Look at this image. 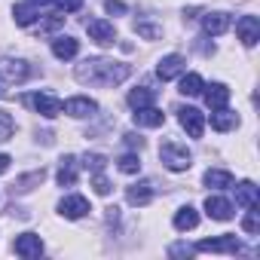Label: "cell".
<instances>
[{"mask_svg": "<svg viewBox=\"0 0 260 260\" xmlns=\"http://www.w3.org/2000/svg\"><path fill=\"white\" fill-rule=\"evenodd\" d=\"M175 230L178 233H187V230H196V223H199V211L193 208V205H184V208H178L175 211Z\"/></svg>", "mask_w": 260, "mask_h": 260, "instance_id": "20", "label": "cell"}, {"mask_svg": "<svg viewBox=\"0 0 260 260\" xmlns=\"http://www.w3.org/2000/svg\"><path fill=\"white\" fill-rule=\"evenodd\" d=\"M10 162H13V159H10V156H7V153H0V175H4V172H7V169H10Z\"/></svg>", "mask_w": 260, "mask_h": 260, "instance_id": "37", "label": "cell"}, {"mask_svg": "<svg viewBox=\"0 0 260 260\" xmlns=\"http://www.w3.org/2000/svg\"><path fill=\"white\" fill-rule=\"evenodd\" d=\"M132 116H135V125H144V128H159V125L166 122V113H162L159 107H153V104L138 107Z\"/></svg>", "mask_w": 260, "mask_h": 260, "instance_id": "15", "label": "cell"}, {"mask_svg": "<svg viewBox=\"0 0 260 260\" xmlns=\"http://www.w3.org/2000/svg\"><path fill=\"white\" fill-rule=\"evenodd\" d=\"M122 138H125L128 147H138V150L144 147V138H141V135H132V132H128V135H122Z\"/></svg>", "mask_w": 260, "mask_h": 260, "instance_id": "36", "label": "cell"}, {"mask_svg": "<svg viewBox=\"0 0 260 260\" xmlns=\"http://www.w3.org/2000/svg\"><path fill=\"white\" fill-rule=\"evenodd\" d=\"M233 202L226 199V196H208L205 199V214L211 217V220H230L233 217Z\"/></svg>", "mask_w": 260, "mask_h": 260, "instance_id": "14", "label": "cell"}, {"mask_svg": "<svg viewBox=\"0 0 260 260\" xmlns=\"http://www.w3.org/2000/svg\"><path fill=\"white\" fill-rule=\"evenodd\" d=\"M193 254H196V248L187 245V242H175V245L169 248V257H193Z\"/></svg>", "mask_w": 260, "mask_h": 260, "instance_id": "32", "label": "cell"}, {"mask_svg": "<svg viewBox=\"0 0 260 260\" xmlns=\"http://www.w3.org/2000/svg\"><path fill=\"white\" fill-rule=\"evenodd\" d=\"M159 159L169 172H187L193 166V153L187 150V144H178V141H166L159 147Z\"/></svg>", "mask_w": 260, "mask_h": 260, "instance_id": "2", "label": "cell"}, {"mask_svg": "<svg viewBox=\"0 0 260 260\" xmlns=\"http://www.w3.org/2000/svg\"><path fill=\"white\" fill-rule=\"evenodd\" d=\"M13 132H16V119L7 110H0V141H10Z\"/></svg>", "mask_w": 260, "mask_h": 260, "instance_id": "28", "label": "cell"}, {"mask_svg": "<svg viewBox=\"0 0 260 260\" xmlns=\"http://www.w3.org/2000/svg\"><path fill=\"white\" fill-rule=\"evenodd\" d=\"M83 166L95 175V172H104V166H107V159L101 156V153H86V159H83Z\"/></svg>", "mask_w": 260, "mask_h": 260, "instance_id": "30", "label": "cell"}, {"mask_svg": "<svg viewBox=\"0 0 260 260\" xmlns=\"http://www.w3.org/2000/svg\"><path fill=\"white\" fill-rule=\"evenodd\" d=\"M135 31H138L141 37H147V40L162 37V28H159V25H153V22H138V25H135Z\"/></svg>", "mask_w": 260, "mask_h": 260, "instance_id": "29", "label": "cell"}, {"mask_svg": "<svg viewBox=\"0 0 260 260\" xmlns=\"http://www.w3.org/2000/svg\"><path fill=\"white\" fill-rule=\"evenodd\" d=\"M193 248L196 251H211V254H239L242 251V242L236 236H217V239H202Z\"/></svg>", "mask_w": 260, "mask_h": 260, "instance_id": "6", "label": "cell"}, {"mask_svg": "<svg viewBox=\"0 0 260 260\" xmlns=\"http://www.w3.org/2000/svg\"><path fill=\"white\" fill-rule=\"evenodd\" d=\"M13 19H16V25H22V28H28V25H34L37 19H40V7H34V4H19V7H13Z\"/></svg>", "mask_w": 260, "mask_h": 260, "instance_id": "23", "label": "cell"}, {"mask_svg": "<svg viewBox=\"0 0 260 260\" xmlns=\"http://www.w3.org/2000/svg\"><path fill=\"white\" fill-rule=\"evenodd\" d=\"M92 187H95V193H98V196H110V181H107L101 172H95V175H92Z\"/></svg>", "mask_w": 260, "mask_h": 260, "instance_id": "31", "label": "cell"}, {"mask_svg": "<svg viewBox=\"0 0 260 260\" xmlns=\"http://www.w3.org/2000/svg\"><path fill=\"white\" fill-rule=\"evenodd\" d=\"M236 34H239L242 46H257V40H260V22H257V16H242L236 22Z\"/></svg>", "mask_w": 260, "mask_h": 260, "instance_id": "11", "label": "cell"}, {"mask_svg": "<svg viewBox=\"0 0 260 260\" xmlns=\"http://www.w3.org/2000/svg\"><path fill=\"white\" fill-rule=\"evenodd\" d=\"M132 68L125 61H113V58H86L74 68V77L77 83L83 86H101V89H110V86H119L122 80H128Z\"/></svg>", "mask_w": 260, "mask_h": 260, "instance_id": "1", "label": "cell"}, {"mask_svg": "<svg viewBox=\"0 0 260 260\" xmlns=\"http://www.w3.org/2000/svg\"><path fill=\"white\" fill-rule=\"evenodd\" d=\"M77 175H80V159L77 156H64L61 166H58V184L61 187H74L77 184Z\"/></svg>", "mask_w": 260, "mask_h": 260, "instance_id": "19", "label": "cell"}, {"mask_svg": "<svg viewBox=\"0 0 260 260\" xmlns=\"http://www.w3.org/2000/svg\"><path fill=\"white\" fill-rule=\"evenodd\" d=\"M202 77L199 74H181V95H187V98H196V95H202Z\"/></svg>", "mask_w": 260, "mask_h": 260, "instance_id": "25", "label": "cell"}, {"mask_svg": "<svg viewBox=\"0 0 260 260\" xmlns=\"http://www.w3.org/2000/svg\"><path fill=\"white\" fill-rule=\"evenodd\" d=\"M104 10H107L110 16H113V13H116V16H122V13H125V4H122V0H107Z\"/></svg>", "mask_w": 260, "mask_h": 260, "instance_id": "35", "label": "cell"}, {"mask_svg": "<svg viewBox=\"0 0 260 260\" xmlns=\"http://www.w3.org/2000/svg\"><path fill=\"white\" fill-rule=\"evenodd\" d=\"M184 71H187V61H184V55H178V52L166 55V58L156 64V74H159V80H162V83H166V80H178Z\"/></svg>", "mask_w": 260, "mask_h": 260, "instance_id": "12", "label": "cell"}, {"mask_svg": "<svg viewBox=\"0 0 260 260\" xmlns=\"http://www.w3.org/2000/svg\"><path fill=\"white\" fill-rule=\"evenodd\" d=\"M86 34H89L95 43H101V46H110V43L116 40V28H113L107 19H89V22H86Z\"/></svg>", "mask_w": 260, "mask_h": 260, "instance_id": "10", "label": "cell"}, {"mask_svg": "<svg viewBox=\"0 0 260 260\" xmlns=\"http://www.w3.org/2000/svg\"><path fill=\"white\" fill-rule=\"evenodd\" d=\"M0 95H4V89H0Z\"/></svg>", "mask_w": 260, "mask_h": 260, "instance_id": "39", "label": "cell"}, {"mask_svg": "<svg viewBox=\"0 0 260 260\" xmlns=\"http://www.w3.org/2000/svg\"><path fill=\"white\" fill-rule=\"evenodd\" d=\"M178 119H181V128L190 135V138H202L205 132V113L196 110V107H181L178 110Z\"/></svg>", "mask_w": 260, "mask_h": 260, "instance_id": "5", "label": "cell"}, {"mask_svg": "<svg viewBox=\"0 0 260 260\" xmlns=\"http://www.w3.org/2000/svg\"><path fill=\"white\" fill-rule=\"evenodd\" d=\"M236 125H239V116L233 110H226V107L211 110V128L214 132H230V128H236Z\"/></svg>", "mask_w": 260, "mask_h": 260, "instance_id": "21", "label": "cell"}, {"mask_svg": "<svg viewBox=\"0 0 260 260\" xmlns=\"http://www.w3.org/2000/svg\"><path fill=\"white\" fill-rule=\"evenodd\" d=\"M25 104H28L34 113L46 116V119H55V116L61 113V107H64V101H61V98H55L52 92H34V95H28V98H25Z\"/></svg>", "mask_w": 260, "mask_h": 260, "instance_id": "3", "label": "cell"}, {"mask_svg": "<svg viewBox=\"0 0 260 260\" xmlns=\"http://www.w3.org/2000/svg\"><path fill=\"white\" fill-rule=\"evenodd\" d=\"M153 89H147V86H141V89H132L128 92V107L132 110H138V107H147V104H153Z\"/></svg>", "mask_w": 260, "mask_h": 260, "instance_id": "26", "label": "cell"}, {"mask_svg": "<svg viewBox=\"0 0 260 260\" xmlns=\"http://www.w3.org/2000/svg\"><path fill=\"white\" fill-rule=\"evenodd\" d=\"M202 89H205V101H208L211 110L230 104V86L226 83H211V86H202Z\"/></svg>", "mask_w": 260, "mask_h": 260, "instance_id": "17", "label": "cell"}, {"mask_svg": "<svg viewBox=\"0 0 260 260\" xmlns=\"http://www.w3.org/2000/svg\"><path fill=\"white\" fill-rule=\"evenodd\" d=\"M125 199H128V205H147V202L153 199V184H150V181L132 184V187L125 190Z\"/></svg>", "mask_w": 260, "mask_h": 260, "instance_id": "18", "label": "cell"}, {"mask_svg": "<svg viewBox=\"0 0 260 260\" xmlns=\"http://www.w3.org/2000/svg\"><path fill=\"white\" fill-rule=\"evenodd\" d=\"M230 25H233L230 13H205L202 16V31L208 37H220L223 31H230Z\"/></svg>", "mask_w": 260, "mask_h": 260, "instance_id": "13", "label": "cell"}, {"mask_svg": "<svg viewBox=\"0 0 260 260\" xmlns=\"http://www.w3.org/2000/svg\"><path fill=\"white\" fill-rule=\"evenodd\" d=\"M52 4L61 10V13H77L83 7V0H52Z\"/></svg>", "mask_w": 260, "mask_h": 260, "instance_id": "34", "label": "cell"}, {"mask_svg": "<svg viewBox=\"0 0 260 260\" xmlns=\"http://www.w3.org/2000/svg\"><path fill=\"white\" fill-rule=\"evenodd\" d=\"M31 77V64L25 58H0V80L4 83H25Z\"/></svg>", "mask_w": 260, "mask_h": 260, "instance_id": "4", "label": "cell"}, {"mask_svg": "<svg viewBox=\"0 0 260 260\" xmlns=\"http://www.w3.org/2000/svg\"><path fill=\"white\" fill-rule=\"evenodd\" d=\"M61 110H64L68 116H74V119H86V116H95V113H98V104H95L89 95H74V98L64 101Z\"/></svg>", "mask_w": 260, "mask_h": 260, "instance_id": "9", "label": "cell"}, {"mask_svg": "<svg viewBox=\"0 0 260 260\" xmlns=\"http://www.w3.org/2000/svg\"><path fill=\"white\" fill-rule=\"evenodd\" d=\"M13 251H16L19 257H25V260H34V257L43 254V239H40L37 233H22V236H16Z\"/></svg>", "mask_w": 260, "mask_h": 260, "instance_id": "8", "label": "cell"}, {"mask_svg": "<svg viewBox=\"0 0 260 260\" xmlns=\"http://www.w3.org/2000/svg\"><path fill=\"white\" fill-rule=\"evenodd\" d=\"M28 4H34V7H40V10H43V7H49V4H52V0H28Z\"/></svg>", "mask_w": 260, "mask_h": 260, "instance_id": "38", "label": "cell"}, {"mask_svg": "<svg viewBox=\"0 0 260 260\" xmlns=\"http://www.w3.org/2000/svg\"><path fill=\"white\" fill-rule=\"evenodd\" d=\"M236 205L239 208H257V187H254V181H242L239 187H236Z\"/></svg>", "mask_w": 260, "mask_h": 260, "instance_id": "22", "label": "cell"}, {"mask_svg": "<svg viewBox=\"0 0 260 260\" xmlns=\"http://www.w3.org/2000/svg\"><path fill=\"white\" fill-rule=\"evenodd\" d=\"M77 52H80V40H74V37H68V34H61V37L52 40V55H55V58L68 61V58H77Z\"/></svg>", "mask_w": 260, "mask_h": 260, "instance_id": "16", "label": "cell"}, {"mask_svg": "<svg viewBox=\"0 0 260 260\" xmlns=\"http://www.w3.org/2000/svg\"><path fill=\"white\" fill-rule=\"evenodd\" d=\"M116 169H119L122 175H138V172H141V159H138L135 153H122V156L116 159Z\"/></svg>", "mask_w": 260, "mask_h": 260, "instance_id": "27", "label": "cell"}, {"mask_svg": "<svg viewBox=\"0 0 260 260\" xmlns=\"http://www.w3.org/2000/svg\"><path fill=\"white\" fill-rule=\"evenodd\" d=\"M58 214L68 217V220H80V217L89 214V199L80 196V193H71V196H64V199L58 202Z\"/></svg>", "mask_w": 260, "mask_h": 260, "instance_id": "7", "label": "cell"}, {"mask_svg": "<svg viewBox=\"0 0 260 260\" xmlns=\"http://www.w3.org/2000/svg\"><path fill=\"white\" fill-rule=\"evenodd\" d=\"M242 230H245V233H257V230H260L257 208H248V214H245V220H242Z\"/></svg>", "mask_w": 260, "mask_h": 260, "instance_id": "33", "label": "cell"}, {"mask_svg": "<svg viewBox=\"0 0 260 260\" xmlns=\"http://www.w3.org/2000/svg\"><path fill=\"white\" fill-rule=\"evenodd\" d=\"M202 181H205V187H214V190H230L233 187V175L223 172V169H208Z\"/></svg>", "mask_w": 260, "mask_h": 260, "instance_id": "24", "label": "cell"}]
</instances>
